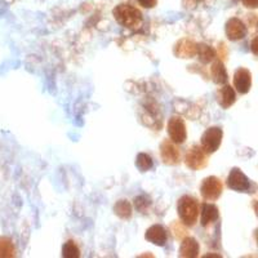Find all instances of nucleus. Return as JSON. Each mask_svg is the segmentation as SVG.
<instances>
[{
  "label": "nucleus",
  "instance_id": "1",
  "mask_svg": "<svg viewBox=\"0 0 258 258\" xmlns=\"http://www.w3.org/2000/svg\"><path fill=\"white\" fill-rule=\"evenodd\" d=\"M115 20L126 29H138L142 24V13L129 4H119L112 11Z\"/></svg>",
  "mask_w": 258,
  "mask_h": 258
},
{
  "label": "nucleus",
  "instance_id": "2",
  "mask_svg": "<svg viewBox=\"0 0 258 258\" xmlns=\"http://www.w3.org/2000/svg\"><path fill=\"white\" fill-rule=\"evenodd\" d=\"M177 211H178V216L183 225L192 226L195 225L198 216H199V203L195 198L185 195L178 200Z\"/></svg>",
  "mask_w": 258,
  "mask_h": 258
},
{
  "label": "nucleus",
  "instance_id": "3",
  "mask_svg": "<svg viewBox=\"0 0 258 258\" xmlns=\"http://www.w3.org/2000/svg\"><path fill=\"white\" fill-rule=\"evenodd\" d=\"M223 137V131L220 126H211L203 133L202 136V149L206 154L216 153L221 146Z\"/></svg>",
  "mask_w": 258,
  "mask_h": 258
},
{
  "label": "nucleus",
  "instance_id": "4",
  "mask_svg": "<svg viewBox=\"0 0 258 258\" xmlns=\"http://www.w3.org/2000/svg\"><path fill=\"white\" fill-rule=\"evenodd\" d=\"M168 135H169L170 141L176 145L183 144L187 138V131H186V124L181 116H172L168 121Z\"/></svg>",
  "mask_w": 258,
  "mask_h": 258
},
{
  "label": "nucleus",
  "instance_id": "5",
  "mask_svg": "<svg viewBox=\"0 0 258 258\" xmlns=\"http://www.w3.org/2000/svg\"><path fill=\"white\" fill-rule=\"evenodd\" d=\"M222 182L217 177L211 176L203 181L200 186V192H202L203 199L207 202H214L221 197L222 194Z\"/></svg>",
  "mask_w": 258,
  "mask_h": 258
},
{
  "label": "nucleus",
  "instance_id": "6",
  "mask_svg": "<svg viewBox=\"0 0 258 258\" xmlns=\"http://www.w3.org/2000/svg\"><path fill=\"white\" fill-rule=\"evenodd\" d=\"M185 164L192 170H200L208 164V159L204 150L198 145H194L185 156Z\"/></svg>",
  "mask_w": 258,
  "mask_h": 258
},
{
  "label": "nucleus",
  "instance_id": "7",
  "mask_svg": "<svg viewBox=\"0 0 258 258\" xmlns=\"http://www.w3.org/2000/svg\"><path fill=\"white\" fill-rule=\"evenodd\" d=\"M227 186L231 190L239 191V192H249L252 188L250 179L241 172L239 168H234L227 177Z\"/></svg>",
  "mask_w": 258,
  "mask_h": 258
},
{
  "label": "nucleus",
  "instance_id": "8",
  "mask_svg": "<svg viewBox=\"0 0 258 258\" xmlns=\"http://www.w3.org/2000/svg\"><path fill=\"white\" fill-rule=\"evenodd\" d=\"M160 156L163 163L167 165H176L179 163V149L174 142L170 140H165L160 145Z\"/></svg>",
  "mask_w": 258,
  "mask_h": 258
},
{
  "label": "nucleus",
  "instance_id": "9",
  "mask_svg": "<svg viewBox=\"0 0 258 258\" xmlns=\"http://www.w3.org/2000/svg\"><path fill=\"white\" fill-rule=\"evenodd\" d=\"M226 36L231 41L241 40L246 35V27L239 18H230L226 22Z\"/></svg>",
  "mask_w": 258,
  "mask_h": 258
},
{
  "label": "nucleus",
  "instance_id": "10",
  "mask_svg": "<svg viewBox=\"0 0 258 258\" xmlns=\"http://www.w3.org/2000/svg\"><path fill=\"white\" fill-rule=\"evenodd\" d=\"M235 89L240 94H245L250 91L252 87V74L246 69H238L234 75Z\"/></svg>",
  "mask_w": 258,
  "mask_h": 258
},
{
  "label": "nucleus",
  "instance_id": "11",
  "mask_svg": "<svg viewBox=\"0 0 258 258\" xmlns=\"http://www.w3.org/2000/svg\"><path fill=\"white\" fill-rule=\"evenodd\" d=\"M145 238H146L147 241L155 244V245L164 246L168 241L167 230L164 229V226L153 225L147 229Z\"/></svg>",
  "mask_w": 258,
  "mask_h": 258
},
{
  "label": "nucleus",
  "instance_id": "12",
  "mask_svg": "<svg viewBox=\"0 0 258 258\" xmlns=\"http://www.w3.org/2000/svg\"><path fill=\"white\" fill-rule=\"evenodd\" d=\"M198 44L190 39H182L174 47V54L179 58H192L197 56Z\"/></svg>",
  "mask_w": 258,
  "mask_h": 258
},
{
  "label": "nucleus",
  "instance_id": "13",
  "mask_svg": "<svg viewBox=\"0 0 258 258\" xmlns=\"http://www.w3.org/2000/svg\"><path fill=\"white\" fill-rule=\"evenodd\" d=\"M217 101L221 105V107L223 109H229L236 101V94L232 87H230L229 84H225L223 88H221L217 93Z\"/></svg>",
  "mask_w": 258,
  "mask_h": 258
},
{
  "label": "nucleus",
  "instance_id": "14",
  "mask_svg": "<svg viewBox=\"0 0 258 258\" xmlns=\"http://www.w3.org/2000/svg\"><path fill=\"white\" fill-rule=\"evenodd\" d=\"M179 255L186 258L198 257L199 255V243L191 236H186L179 248Z\"/></svg>",
  "mask_w": 258,
  "mask_h": 258
},
{
  "label": "nucleus",
  "instance_id": "15",
  "mask_svg": "<svg viewBox=\"0 0 258 258\" xmlns=\"http://www.w3.org/2000/svg\"><path fill=\"white\" fill-rule=\"evenodd\" d=\"M220 217V212L218 208L214 204H209V203H204L202 207V226L207 227L211 223L216 222Z\"/></svg>",
  "mask_w": 258,
  "mask_h": 258
},
{
  "label": "nucleus",
  "instance_id": "16",
  "mask_svg": "<svg viewBox=\"0 0 258 258\" xmlns=\"http://www.w3.org/2000/svg\"><path fill=\"white\" fill-rule=\"evenodd\" d=\"M212 78H213V82L216 84H226L227 80H229V75H227V71H226L225 64L221 61H216L212 64Z\"/></svg>",
  "mask_w": 258,
  "mask_h": 258
},
{
  "label": "nucleus",
  "instance_id": "17",
  "mask_svg": "<svg viewBox=\"0 0 258 258\" xmlns=\"http://www.w3.org/2000/svg\"><path fill=\"white\" fill-rule=\"evenodd\" d=\"M197 54L199 57L200 62L203 63H209L214 59L216 57V52H214L213 48L208 44H198Z\"/></svg>",
  "mask_w": 258,
  "mask_h": 258
},
{
  "label": "nucleus",
  "instance_id": "18",
  "mask_svg": "<svg viewBox=\"0 0 258 258\" xmlns=\"http://www.w3.org/2000/svg\"><path fill=\"white\" fill-rule=\"evenodd\" d=\"M114 212L116 216H119L120 218L124 220H128L132 216V206L128 200H119V202L115 204Z\"/></svg>",
  "mask_w": 258,
  "mask_h": 258
},
{
  "label": "nucleus",
  "instance_id": "19",
  "mask_svg": "<svg viewBox=\"0 0 258 258\" xmlns=\"http://www.w3.org/2000/svg\"><path fill=\"white\" fill-rule=\"evenodd\" d=\"M136 165L141 172H147L154 167L153 158L146 153H140L136 159Z\"/></svg>",
  "mask_w": 258,
  "mask_h": 258
},
{
  "label": "nucleus",
  "instance_id": "20",
  "mask_svg": "<svg viewBox=\"0 0 258 258\" xmlns=\"http://www.w3.org/2000/svg\"><path fill=\"white\" fill-rule=\"evenodd\" d=\"M15 252V245H13L12 240L2 236L0 238V257H13Z\"/></svg>",
  "mask_w": 258,
  "mask_h": 258
},
{
  "label": "nucleus",
  "instance_id": "21",
  "mask_svg": "<svg viewBox=\"0 0 258 258\" xmlns=\"http://www.w3.org/2000/svg\"><path fill=\"white\" fill-rule=\"evenodd\" d=\"M62 255L66 258H78L80 255V250L75 241L69 240L62 246Z\"/></svg>",
  "mask_w": 258,
  "mask_h": 258
},
{
  "label": "nucleus",
  "instance_id": "22",
  "mask_svg": "<svg viewBox=\"0 0 258 258\" xmlns=\"http://www.w3.org/2000/svg\"><path fill=\"white\" fill-rule=\"evenodd\" d=\"M150 204H151V202H150L149 198L145 197V195H140V197L136 199V203H135L136 208H137L140 212H142V213L145 212V209H147V207H149Z\"/></svg>",
  "mask_w": 258,
  "mask_h": 258
},
{
  "label": "nucleus",
  "instance_id": "23",
  "mask_svg": "<svg viewBox=\"0 0 258 258\" xmlns=\"http://www.w3.org/2000/svg\"><path fill=\"white\" fill-rule=\"evenodd\" d=\"M137 2L140 3V6L147 9L154 8L156 6V3H158V0H137Z\"/></svg>",
  "mask_w": 258,
  "mask_h": 258
},
{
  "label": "nucleus",
  "instance_id": "24",
  "mask_svg": "<svg viewBox=\"0 0 258 258\" xmlns=\"http://www.w3.org/2000/svg\"><path fill=\"white\" fill-rule=\"evenodd\" d=\"M246 8H255L258 6V0H241Z\"/></svg>",
  "mask_w": 258,
  "mask_h": 258
},
{
  "label": "nucleus",
  "instance_id": "25",
  "mask_svg": "<svg viewBox=\"0 0 258 258\" xmlns=\"http://www.w3.org/2000/svg\"><path fill=\"white\" fill-rule=\"evenodd\" d=\"M255 43H257V39H254V40H253V43H252V50H253V54H257V49H255Z\"/></svg>",
  "mask_w": 258,
  "mask_h": 258
}]
</instances>
